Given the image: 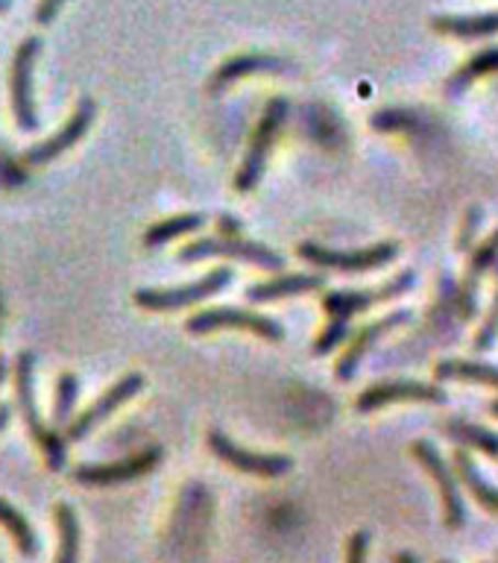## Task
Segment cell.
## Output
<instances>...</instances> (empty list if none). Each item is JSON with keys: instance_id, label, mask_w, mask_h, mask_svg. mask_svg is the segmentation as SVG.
<instances>
[{"instance_id": "cell-19", "label": "cell", "mask_w": 498, "mask_h": 563, "mask_svg": "<svg viewBox=\"0 0 498 563\" xmlns=\"http://www.w3.org/2000/svg\"><path fill=\"white\" fill-rule=\"evenodd\" d=\"M325 285V276L320 273H294V276H276V279L255 282L253 288L246 290V297L253 302H273V299L299 297V294H311Z\"/></svg>"}, {"instance_id": "cell-38", "label": "cell", "mask_w": 498, "mask_h": 563, "mask_svg": "<svg viewBox=\"0 0 498 563\" xmlns=\"http://www.w3.org/2000/svg\"><path fill=\"white\" fill-rule=\"evenodd\" d=\"M440 563H452V561H440Z\"/></svg>"}, {"instance_id": "cell-12", "label": "cell", "mask_w": 498, "mask_h": 563, "mask_svg": "<svg viewBox=\"0 0 498 563\" xmlns=\"http://www.w3.org/2000/svg\"><path fill=\"white\" fill-rule=\"evenodd\" d=\"M162 461V446H147L144 452L112 461V464H79L74 470V482L86 484V487H114V484H126L132 478L153 473Z\"/></svg>"}, {"instance_id": "cell-17", "label": "cell", "mask_w": 498, "mask_h": 563, "mask_svg": "<svg viewBox=\"0 0 498 563\" xmlns=\"http://www.w3.org/2000/svg\"><path fill=\"white\" fill-rule=\"evenodd\" d=\"M285 70V59L279 56H267V53H241V56H232L214 70L209 88L214 95L226 91L232 82L244 77H253V74H281Z\"/></svg>"}, {"instance_id": "cell-28", "label": "cell", "mask_w": 498, "mask_h": 563, "mask_svg": "<svg viewBox=\"0 0 498 563\" xmlns=\"http://www.w3.org/2000/svg\"><path fill=\"white\" fill-rule=\"evenodd\" d=\"M496 341H498V290H496V299H493L490 314L484 317L482 329L475 332L473 352H487Z\"/></svg>"}, {"instance_id": "cell-25", "label": "cell", "mask_w": 498, "mask_h": 563, "mask_svg": "<svg viewBox=\"0 0 498 563\" xmlns=\"http://www.w3.org/2000/svg\"><path fill=\"white\" fill-rule=\"evenodd\" d=\"M0 526L7 528L9 537L15 540L18 552L24 558H35L38 554V537H35L33 526L26 522V517L15 505H9L7 499H0Z\"/></svg>"}, {"instance_id": "cell-29", "label": "cell", "mask_w": 498, "mask_h": 563, "mask_svg": "<svg viewBox=\"0 0 498 563\" xmlns=\"http://www.w3.org/2000/svg\"><path fill=\"white\" fill-rule=\"evenodd\" d=\"M482 218H484V211L478 209V206H473V209H466L464 223H461V232H457V241H455V246H457V250H461V253H466V250H473L475 235H478V229H482Z\"/></svg>"}, {"instance_id": "cell-23", "label": "cell", "mask_w": 498, "mask_h": 563, "mask_svg": "<svg viewBox=\"0 0 498 563\" xmlns=\"http://www.w3.org/2000/svg\"><path fill=\"white\" fill-rule=\"evenodd\" d=\"M496 70H498V44L496 47H487V51L482 53H475L473 59L464 62V65H461V68L446 79V95L455 100V97L464 95L466 88L473 86V82H478L482 77H490V74H496Z\"/></svg>"}, {"instance_id": "cell-13", "label": "cell", "mask_w": 498, "mask_h": 563, "mask_svg": "<svg viewBox=\"0 0 498 563\" xmlns=\"http://www.w3.org/2000/svg\"><path fill=\"white\" fill-rule=\"evenodd\" d=\"M498 264V229L493 235L484 238V244H478L473 250V255L466 258V271L457 282L455 290V311L457 317L469 323L475 314H478V285H482L484 273Z\"/></svg>"}, {"instance_id": "cell-15", "label": "cell", "mask_w": 498, "mask_h": 563, "mask_svg": "<svg viewBox=\"0 0 498 563\" xmlns=\"http://www.w3.org/2000/svg\"><path fill=\"white\" fill-rule=\"evenodd\" d=\"M97 118V106L91 97H82L79 100V106L74 109V114H70L68 121H65V126H62L53 139L42 141V144H35V147H30L21 156V165H30V167H38V165H47V162H53L56 156H62L65 150H70L74 144H77L82 135L88 132V126H91V121Z\"/></svg>"}, {"instance_id": "cell-31", "label": "cell", "mask_w": 498, "mask_h": 563, "mask_svg": "<svg viewBox=\"0 0 498 563\" xmlns=\"http://www.w3.org/2000/svg\"><path fill=\"white\" fill-rule=\"evenodd\" d=\"M65 3H68V0H42L38 9H35V21H38V24H51L53 18L59 15V9L65 7Z\"/></svg>"}, {"instance_id": "cell-8", "label": "cell", "mask_w": 498, "mask_h": 563, "mask_svg": "<svg viewBox=\"0 0 498 563\" xmlns=\"http://www.w3.org/2000/svg\"><path fill=\"white\" fill-rule=\"evenodd\" d=\"M399 402H422V405H443L449 402L446 387L438 382H417V378H387V382H376L367 390H361L355 399V411L373 413L378 408Z\"/></svg>"}, {"instance_id": "cell-9", "label": "cell", "mask_w": 498, "mask_h": 563, "mask_svg": "<svg viewBox=\"0 0 498 563\" xmlns=\"http://www.w3.org/2000/svg\"><path fill=\"white\" fill-rule=\"evenodd\" d=\"M185 329L191 334H209V332H226V329H241V332H253L264 341L279 343L285 341V329H281L273 317H264L258 311H246V308H206L200 314L188 317Z\"/></svg>"}, {"instance_id": "cell-32", "label": "cell", "mask_w": 498, "mask_h": 563, "mask_svg": "<svg viewBox=\"0 0 498 563\" xmlns=\"http://www.w3.org/2000/svg\"><path fill=\"white\" fill-rule=\"evenodd\" d=\"M218 229H220V235H237V232H241V220L232 218V214H220Z\"/></svg>"}, {"instance_id": "cell-34", "label": "cell", "mask_w": 498, "mask_h": 563, "mask_svg": "<svg viewBox=\"0 0 498 563\" xmlns=\"http://www.w3.org/2000/svg\"><path fill=\"white\" fill-rule=\"evenodd\" d=\"M9 417H12V408H9V405H0V431L9 426Z\"/></svg>"}, {"instance_id": "cell-36", "label": "cell", "mask_w": 498, "mask_h": 563, "mask_svg": "<svg viewBox=\"0 0 498 563\" xmlns=\"http://www.w3.org/2000/svg\"><path fill=\"white\" fill-rule=\"evenodd\" d=\"M490 413L498 420V399H493V402H490Z\"/></svg>"}, {"instance_id": "cell-14", "label": "cell", "mask_w": 498, "mask_h": 563, "mask_svg": "<svg viewBox=\"0 0 498 563\" xmlns=\"http://www.w3.org/2000/svg\"><path fill=\"white\" fill-rule=\"evenodd\" d=\"M141 390H144V376L141 373H126V376H121V382H114L109 390H106L97 402H91L86 408V411L79 413L77 420L70 422L68 431H65V438L68 440H82L88 434V431L95 429V426H100L103 420H109L121 405H126L132 399V396H139Z\"/></svg>"}, {"instance_id": "cell-37", "label": "cell", "mask_w": 498, "mask_h": 563, "mask_svg": "<svg viewBox=\"0 0 498 563\" xmlns=\"http://www.w3.org/2000/svg\"><path fill=\"white\" fill-rule=\"evenodd\" d=\"M9 7H12V0H0V12H7Z\"/></svg>"}, {"instance_id": "cell-30", "label": "cell", "mask_w": 498, "mask_h": 563, "mask_svg": "<svg viewBox=\"0 0 498 563\" xmlns=\"http://www.w3.org/2000/svg\"><path fill=\"white\" fill-rule=\"evenodd\" d=\"M369 554V534L367 531H355L346 543V563H367Z\"/></svg>"}, {"instance_id": "cell-20", "label": "cell", "mask_w": 498, "mask_h": 563, "mask_svg": "<svg viewBox=\"0 0 498 563\" xmlns=\"http://www.w3.org/2000/svg\"><path fill=\"white\" fill-rule=\"evenodd\" d=\"M440 431L449 440H455L457 446L475 449L484 457H490L493 464H498V434L493 429H484V426L469 420H443L440 422Z\"/></svg>"}, {"instance_id": "cell-4", "label": "cell", "mask_w": 498, "mask_h": 563, "mask_svg": "<svg viewBox=\"0 0 498 563\" xmlns=\"http://www.w3.org/2000/svg\"><path fill=\"white\" fill-rule=\"evenodd\" d=\"M237 258V262L253 264L262 271L279 273L285 267V258L279 253H273L270 246L258 244V241H246L241 235H218V238H197L191 244H185L179 250V262L191 264L202 262V258Z\"/></svg>"}, {"instance_id": "cell-10", "label": "cell", "mask_w": 498, "mask_h": 563, "mask_svg": "<svg viewBox=\"0 0 498 563\" xmlns=\"http://www.w3.org/2000/svg\"><path fill=\"white\" fill-rule=\"evenodd\" d=\"M42 53V38H24L18 44L15 59H12V74H9V91H12V112H15L18 126L24 132L38 130V114H35L33 97V68Z\"/></svg>"}, {"instance_id": "cell-33", "label": "cell", "mask_w": 498, "mask_h": 563, "mask_svg": "<svg viewBox=\"0 0 498 563\" xmlns=\"http://www.w3.org/2000/svg\"><path fill=\"white\" fill-rule=\"evenodd\" d=\"M394 563H420V558L413 552H399L394 554Z\"/></svg>"}, {"instance_id": "cell-5", "label": "cell", "mask_w": 498, "mask_h": 563, "mask_svg": "<svg viewBox=\"0 0 498 563\" xmlns=\"http://www.w3.org/2000/svg\"><path fill=\"white\" fill-rule=\"evenodd\" d=\"M413 461L431 475V482L440 493V508H443V522L449 531H461L466 526V505L461 484L455 478V470L446 464V457L440 455V449L431 440H413L411 443Z\"/></svg>"}, {"instance_id": "cell-26", "label": "cell", "mask_w": 498, "mask_h": 563, "mask_svg": "<svg viewBox=\"0 0 498 563\" xmlns=\"http://www.w3.org/2000/svg\"><path fill=\"white\" fill-rule=\"evenodd\" d=\"M202 227H206V214H197V211L193 214H176V218H167L156 227H150L147 235H144V246L156 250V246L167 244V241H174L179 235H191Z\"/></svg>"}, {"instance_id": "cell-24", "label": "cell", "mask_w": 498, "mask_h": 563, "mask_svg": "<svg viewBox=\"0 0 498 563\" xmlns=\"http://www.w3.org/2000/svg\"><path fill=\"white\" fill-rule=\"evenodd\" d=\"M56 528H59V549H56V563H79V543H82V531H79V519L70 505L59 501L53 508Z\"/></svg>"}, {"instance_id": "cell-27", "label": "cell", "mask_w": 498, "mask_h": 563, "mask_svg": "<svg viewBox=\"0 0 498 563\" xmlns=\"http://www.w3.org/2000/svg\"><path fill=\"white\" fill-rule=\"evenodd\" d=\"M79 394V378L74 373H62L59 382H56V405H53V420L56 426H65L74 413V405H77Z\"/></svg>"}, {"instance_id": "cell-2", "label": "cell", "mask_w": 498, "mask_h": 563, "mask_svg": "<svg viewBox=\"0 0 498 563\" xmlns=\"http://www.w3.org/2000/svg\"><path fill=\"white\" fill-rule=\"evenodd\" d=\"M35 355L33 352H21L15 361V390H18V405H21V413H24L26 431L30 438L35 440V446L42 449L44 461L51 466L53 473H62L65 470V461H68V452H65V438L59 431L51 429L44 417L38 413V405H35Z\"/></svg>"}, {"instance_id": "cell-21", "label": "cell", "mask_w": 498, "mask_h": 563, "mask_svg": "<svg viewBox=\"0 0 498 563\" xmlns=\"http://www.w3.org/2000/svg\"><path fill=\"white\" fill-rule=\"evenodd\" d=\"M431 26L443 35L455 38H487L498 33V9L478 12V15H434Z\"/></svg>"}, {"instance_id": "cell-6", "label": "cell", "mask_w": 498, "mask_h": 563, "mask_svg": "<svg viewBox=\"0 0 498 563\" xmlns=\"http://www.w3.org/2000/svg\"><path fill=\"white\" fill-rule=\"evenodd\" d=\"M399 255V244L396 241H378L364 250H329L314 241H302L299 244V258H306L314 267L323 271H343V273H367L385 267Z\"/></svg>"}, {"instance_id": "cell-35", "label": "cell", "mask_w": 498, "mask_h": 563, "mask_svg": "<svg viewBox=\"0 0 498 563\" xmlns=\"http://www.w3.org/2000/svg\"><path fill=\"white\" fill-rule=\"evenodd\" d=\"M7 358H3V355H0V385H3V378H7Z\"/></svg>"}, {"instance_id": "cell-18", "label": "cell", "mask_w": 498, "mask_h": 563, "mask_svg": "<svg viewBox=\"0 0 498 563\" xmlns=\"http://www.w3.org/2000/svg\"><path fill=\"white\" fill-rule=\"evenodd\" d=\"M452 470H455V478L457 484H461V490L469 493L487 514L498 517V487H493V484L484 478L482 470L475 466V457L469 449L455 446V452H452Z\"/></svg>"}, {"instance_id": "cell-16", "label": "cell", "mask_w": 498, "mask_h": 563, "mask_svg": "<svg viewBox=\"0 0 498 563\" xmlns=\"http://www.w3.org/2000/svg\"><path fill=\"white\" fill-rule=\"evenodd\" d=\"M405 323H411V311H405L402 308V311H390V314L376 320V323L361 325L358 332H355V338L350 341V346H346V352L337 358L334 376L341 378V382H350V378L355 376V369H358L361 361H364V355L376 346L378 338H385L387 332H394V329H399V325Z\"/></svg>"}, {"instance_id": "cell-11", "label": "cell", "mask_w": 498, "mask_h": 563, "mask_svg": "<svg viewBox=\"0 0 498 563\" xmlns=\"http://www.w3.org/2000/svg\"><path fill=\"white\" fill-rule=\"evenodd\" d=\"M209 449L220 461H226L232 470L246 475H258V478H279V475L294 470V457L276 455V452H250V449L237 446L235 440L226 438L223 431H209Z\"/></svg>"}, {"instance_id": "cell-1", "label": "cell", "mask_w": 498, "mask_h": 563, "mask_svg": "<svg viewBox=\"0 0 498 563\" xmlns=\"http://www.w3.org/2000/svg\"><path fill=\"white\" fill-rule=\"evenodd\" d=\"M417 282V273L402 271L399 276H394L390 282H381L376 288H361V290H332L323 297V311L329 317V323L320 332V338L314 341V355H329L332 350L341 346V341L350 332L352 317L364 314L378 302H390V299L402 297L413 288Z\"/></svg>"}, {"instance_id": "cell-3", "label": "cell", "mask_w": 498, "mask_h": 563, "mask_svg": "<svg viewBox=\"0 0 498 563\" xmlns=\"http://www.w3.org/2000/svg\"><path fill=\"white\" fill-rule=\"evenodd\" d=\"M288 112H290V103L285 97H273L267 109H264L262 121L255 126L253 132V141H250V150H246L244 162L237 167L235 174V191L241 194H250L255 185L262 183L264 176V167H267V156H270L273 144L279 139L281 126L288 121Z\"/></svg>"}, {"instance_id": "cell-7", "label": "cell", "mask_w": 498, "mask_h": 563, "mask_svg": "<svg viewBox=\"0 0 498 563\" xmlns=\"http://www.w3.org/2000/svg\"><path fill=\"white\" fill-rule=\"evenodd\" d=\"M232 282L229 267H214L206 273L202 279L179 285V288H141L135 290V306L147 308V311H179V308L197 306L202 299L214 297Z\"/></svg>"}, {"instance_id": "cell-22", "label": "cell", "mask_w": 498, "mask_h": 563, "mask_svg": "<svg viewBox=\"0 0 498 563\" xmlns=\"http://www.w3.org/2000/svg\"><path fill=\"white\" fill-rule=\"evenodd\" d=\"M438 382H469V385H484L498 390V367L473 358H446L434 367Z\"/></svg>"}]
</instances>
